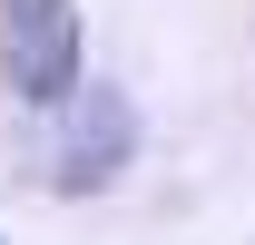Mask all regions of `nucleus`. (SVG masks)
<instances>
[{"instance_id": "f257e3e1", "label": "nucleus", "mask_w": 255, "mask_h": 245, "mask_svg": "<svg viewBox=\"0 0 255 245\" xmlns=\"http://www.w3.org/2000/svg\"><path fill=\"white\" fill-rule=\"evenodd\" d=\"M0 69L30 108H59L79 89V10L69 0H0Z\"/></svg>"}, {"instance_id": "f03ea898", "label": "nucleus", "mask_w": 255, "mask_h": 245, "mask_svg": "<svg viewBox=\"0 0 255 245\" xmlns=\"http://www.w3.org/2000/svg\"><path fill=\"white\" fill-rule=\"evenodd\" d=\"M89 108H98V127L79 118V137H69V186H98V177H118V147H128V108H118V98L98 89Z\"/></svg>"}]
</instances>
